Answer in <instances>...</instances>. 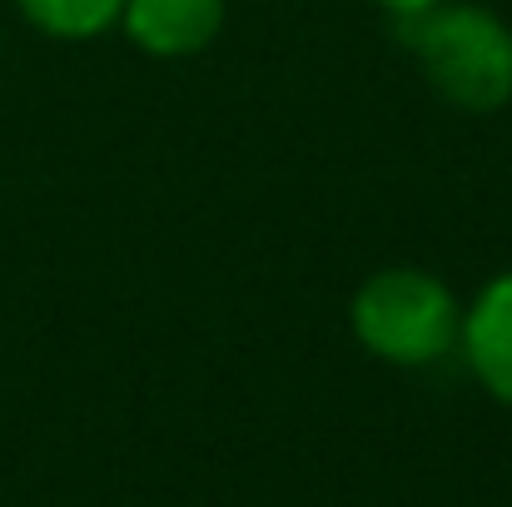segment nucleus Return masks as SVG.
Segmentation results:
<instances>
[{"label":"nucleus","mask_w":512,"mask_h":507,"mask_svg":"<svg viewBox=\"0 0 512 507\" xmlns=\"http://www.w3.org/2000/svg\"><path fill=\"white\" fill-rule=\"evenodd\" d=\"M15 10L40 35L85 45V40H100V35H110L120 25L125 0H15Z\"/></svg>","instance_id":"obj_5"},{"label":"nucleus","mask_w":512,"mask_h":507,"mask_svg":"<svg viewBox=\"0 0 512 507\" xmlns=\"http://www.w3.org/2000/svg\"><path fill=\"white\" fill-rule=\"evenodd\" d=\"M348 329L388 368H433L458 353L463 304L448 279L418 264L373 269L348 299Z\"/></svg>","instance_id":"obj_2"},{"label":"nucleus","mask_w":512,"mask_h":507,"mask_svg":"<svg viewBox=\"0 0 512 507\" xmlns=\"http://www.w3.org/2000/svg\"><path fill=\"white\" fill-rule=\"evenodd\" d=\"M458 353L478 388L512 408V269H498L463 309V334Z\"/></svg>","instance_id":"obj_4"},{"label":"nucleus","mask_w":512,"mask_h":507,"mask_svg":"<svg viewBox=\"0 0 512 507\" xmlns=\"http://www.w3.org/2000/svg\"><path fill=\"white\" fill-rule=\"evenodd\" d=\"M398 40L453 110L498 115L512 105V25L493 5L438 0L398 20Z\"/></svg>","instance_id":"obj_1"},{"label":"nucleus","mask_w":512,"mask_h":507,"mask_svg":"<svg viewBox=\"0 0 512 507\" xmlns=\"http://www.w3.org/2000/svg\"><path fill=\"white\" fill-rule=\"evenodd\" d=\"M229 0H125L120 30L150 60H189L219 40Z\"/></svg>","instance_id":"obj_3"},{"label":"nucleus","mask_w":512,"mask_h":507,"mask_svg":"<svg viewBox=\"0 0 512 507\" xmlns=\"http://www.w3.org/2000/svg\"><path fill=\"white\" fill-rule=\"evenodd\" d=\"M368 5H378V10L393 15V20H408V15H423L428 5H438V0H368Z\"/></svg>","instance_id":"obj_6"}]
</instances>
